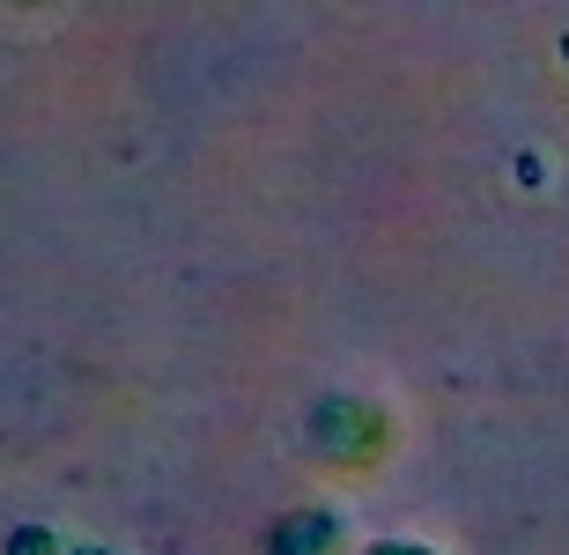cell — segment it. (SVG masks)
Returning <instances> with one entry per match:
<instances>
[{"label": "cell", "instance_id": "obj_1", "mask_svg": "<svg viewBox=\"0 0 569 555\" xmlns=\"http://www.w3.org/2000/svg\"><path fill=\"white\" fill-rule=\"evenodd\" d=\"M303 445L333 474H378L392 459V445H400V423H392V407L362 400V393H326L303 415Z\"/></svg>", "mask_w": 569, "mask_h": 555}, {"label": "cell", "instance_id": "obj_2", "mask_svg": "<svg viewBox=\"0 0 569 555\" xmlns=\"http://www.w3.org/2000/svg\"><path fill=\"white\" fill-rule=\"evenodd\" d=\"M348 548V518L333 504H303V512H281L267 534H259V555H340Z\"/></svg>", "mask_w": 569, "mask_h": 555}, {"label": "cell", "instance_id": "obj_3", "mask_svg": "<svg viewBox=\"0 0 569 555\" xmlns=\"http://www.w3.org/2000/svg\"><path fill=\"white\" fill-rule=\"evenodd\" d=\"M74 541H60V526H8V541H0V555H67Z\"/></svg>", "mask_w": 569, "mask_h": 555}, {"label": "cell", "instance_id": "obj_4", "mask_svg": "<svg viewBox=\"0 0 569 555\" xmlns=\"http://www.w3.org/2000/svg\"><path fill=\"white\" fill-rule=\"evenodd\" d=\"M362 555H437V548H422V541H370Z\"/></svg>", "mask_w": 569, "mask_h": 555}, {"label": "cell", "instance_id": "obj_5", "mask_svg": "<svg viewBox=\"0 0 569 555\" xmlns=\"http://www.w3.org/2000/svg\"><path fill=\"white\" fill-rule=\"evenodd\" d=\"M67 555H119V548H97V541H74V548Z\"/></svg>", "mask_w": 569, "mask_h": 555}]
</instances>
